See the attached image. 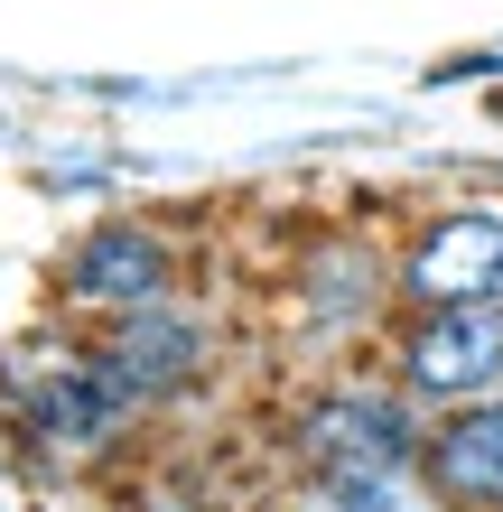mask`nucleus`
Masks as SVG:
<instances>
[{"label": "nucleus", "mask_w": 503, "mask_h": 512, "mask_svg": "<svg viewBox=\"0 0 503 512\" xmlns=\"http://www.w3.org/2000/svg\"><path fill=\"white\" fill-rule=\"evenodd\" d=\"M280 447L299 457V485L336 512H382V503H438L420 475L429 447V410L410 401L401 382H308L299 401L280 410Z\"/></svg>", "instance_id": "f257e3e1"}, {"label": "nucleus", "mask_w": 503, "mask_h": 512, "mask_svg": "<svg viewBox=\"0 0 503 512\" xmlns=\"http://www.w3.org/2000/svg\"><path fill=\"white\" fill-rule=\"evenodd\" d=\"M0 410H10L19 457H38L56 475L122 457L131 429L150 419L122 382L103 373L94 336H56V326H47V336H19L10 354H0Z\"/></svg>", "instance_id": "f03ea898"}, {"label": "nucleus", "mask_w": 503, "mask_h": 512, "mask_svg": "<svg viewBox=\"0 0 503 512\" xmlns=\"http://www.w3.org/2000/svg\"><path fill=\"white\" fill-rule=\"evenodd\" d=\"M280 289H289V336L308 354H345V345H364V336H382V326L401 317L392 252H382L364 224H327L317 243H299Z\"/></svg>", "instance_id": "7ed1b4c3"}, {"label": "nucleus", "mask_w": 503, "mask_h": 512, "mask_svg": "<svg viewBox=\"0 0 503 512\" xmlns=\"http://www.w3.org/2000/svg\"><path fill=\"white\" fill-rule=\"evenodd\" d=\"M392 382L420 410H457L503 391V298L476 308H401L392 317Z\"/></svg>", "instance_id": "20e7f679"}, {"label": "nucleus", "mask_w": 503, "mask_h": 512, "mask_svg": "<svg viewBox=\"0 0 503 512\" xmlns=\"http://www.w3.org/2000/svg\"><path fill=\"white\" fill-rule=\"evenodd\" d=\"M94 354H103V373L131 391L140 410H177L187 391H205V373H215V317L196 308V298H150V308H122V317H103L94 326Z\"/></svg>", "instance_id": "39448f33"}, {"label": "nucleus", "mask_w": 503, "mask_h": 512, "mask_svg": "<svg viewBox=\"0 0 503 512\" xmlns=\"http://www.w3.org/2000/svg\"><path fill=\"white\" fill-rule=\"evenodd\" d=\"M401 308H476V298H503V196H466L438 205L401 233L392 252Z\"/></svg>", "instance_id": "423d86ee"}, {"label": "nucleus", "mask_w": 503, "mask_h": 512, "mask_svg": "<svg viewBox=\"0 0 503 512\" xmlns=\"http://www.w3.org/2000/svg\"><path fill=\"white\" fill-rule=\"evenodd\" d=\"M177 289V243H168V224L150 215H103V224H84L66 252H56V308H75V317H122V308H150V298Z\"/></svg>", "instance_id": "0eeeda50"}, {"label": "nucleus", "mask_w": 503, "mask_h": 512, "mask_svg": "<svg viewBox=\"0 0 503 512\" xmlns=\"http://www.w3.org/2000/svg\"><path fill=\"white\" fill-rule=\"evenodd\" d=\"M420 475H429V494L457 503V512H503V391L457 401V410H429Z\"/></svg>", "instance_id": "6e6552de"}]
</instances>
